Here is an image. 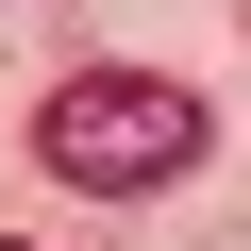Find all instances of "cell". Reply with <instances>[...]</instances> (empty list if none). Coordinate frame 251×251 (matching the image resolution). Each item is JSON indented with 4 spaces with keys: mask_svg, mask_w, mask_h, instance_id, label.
<instances>
[{
    "mask_svg": "<svg viewBox=\"0 0 251 251\" xmlns=\"http://www.w3.org/2000/svg\"><path fill=\"white\" fill-rule=\"evenodd\" d=\"M201 84H168V67H67L50 100H34V168L50 184H84V201H151V184H184L201 168Z\"/></svg>",
    "mask_w": 251,
    "mask_h": 251,
    "instance_id": "obj_1",
    "label": "cell"
}]
</instances>
